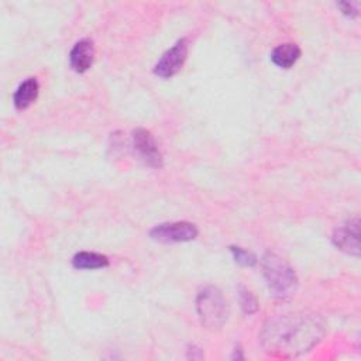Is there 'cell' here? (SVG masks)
<instances>
[{"mask_svg": "<svg viewBox=\"0 0 361 361\" xmlns=\"http://www.w3.org/2000/svg\"><path fill=\"white\" fill-rule=\"evenodd\" d=\"M324 333V323L317 314L295 312L268 319L259 340L268 354L289 358L310 351Z\"/></svg>", "mask_w": 361, "mask_h": 361, "instance_id": "obj_1", "label": "cell"}, {"mask_svg": "<svg viewBox=\"0 0 361 361\" xmlns=\"http://www.w3.org/2000/svg\"><path fill=\"white\" fill-rule=\"evenodd\" d=\"M261 267L268 289L275 298L288 299L295 295L298 276L293 268L283 258L274 252H267L262 257Z\"/></svg>", "mask_w": 361, "mask_h": 361, "instance_id": "obj_2", "label": "cell"}, {"mask_svg": "<svg viewBox=\"0 0 361 361\" xmlns=\"http://www.w3.org/2000/svg\"><path fill=\"white\" fill-rule=\"evenodd\" d=\"M196 310L206 329H220L227 320V302L223 293L214 286L203 288L196 298Z\"/></svg>", "mask_w": 361, "mask_h": 361, "instance_id": "obj_3", "label": "cell"}, {"mask_svg": "<svg viewBox=\"0 0 361 361\" xmlns=\"http://www.w3.org/2000/svg\"><path fill=\"white\" fill-rule=\"evenodd\" d=\"M199 234L197 227L189 221H172L155 226L149 235L159 243H183L195 240Z\"/></svg>", "mask_w": 361, "mask_h": 361, "instance_id": "obj_4", "label": "cell"}, {"mask_svg": "<svg viewBox=\"0 0 361 361\" xmlns=\"http://www.w3.org/2000/svg\"><path fill=\"white\" fill-rule=\"evenodd\" d=\"M186 56H188V41L186 38H182L176 41L166 52L162 54V56L159 58V61L154 68V73L164 79L172 78L182 69L186 61Z\"/></svg>", "mask_w": 361, "mask_h": 361, "instance_id": "obj_5", "label": "cell"}, {"mask_svg": "<svg viewBox=\"0 0 361 361\" xmlns=\"http://www.w3.org/2000/svg\"><path fill=\"white\" fill-rule=\"evenodd\" d=\"M133 145L138 157L152 168L162 166V155L155 144L152 134L145 128H135L133 131Z\"/></svg>", "mask_w": 361, "mask_h": 361, "instance_id": "obj_6", "label": "cell"}, {"mask_svg": "<svg viewBox=\"0 0 361 361\" xmlns=\"http://www.w3.org/2000/svg\"><path fill=\"white\" fill-rule=\"evenodd\" d=\"M358 224H360L358 219H354V220H348L345 224L336 228L333 234V243L338 250L353 255L360 254Z\"/></svg>", "mask_w": 361, "mask_h": 361, "instance_id": "obj_7", "label": "cell"}, {"mask_svg": "<svg viewBox=\"0 0 361 361\" xmlns=\"http://www.w3.org/2000/svg\"><path fill=\"white\" fill-rule=\"evenodd\" d=\"M93 58H94L93 41L89 38H83L73 45L69 54L71 68L78 73H83L92 66Z\"/></svg>", "mask_w": 361, "mask_h": 361, "instance_id": "obj_8", "label": "cell"}, {"mask_svg": "<svg viewBox=\"0 0 361 361\" xmlns=\"http://www.w3.org/2000/svg\"><path fill=\"white\" fill-rule=\"evenodd\" d=\"M38 92H39V85L35 78H28L24 82H21L13 96V103L16 109L17 110L28 109L37 100Z\"/></svg>", "mask_w": 361, "mask_h": 361, "instance_id": "obj_9", "label": "cell"}, {"mask_svg": "<svg viewBox=\"0 0 361 361\" xmlns=\"http://www.w3.org/2000/svg\"><path fill=\"white\" fill-rule=\"evenodd\" d=\"M299 58H300V48L292 42L278 45L276 48H274L271 54L272 62L282 69L292 68Z\"/></svg>", "mask_w": 361, "mask_h": 361, "instance_id": "obj_10", "label": "cell"}, {"mask_svg": "<svg viewBox=\"0 0 361 361\" xmlns=\"http://www.w3.org/2000/svg\"><path fill=\"white\" fill-rule=\"evenodd\" d=\"M72 265L76 269H99L109 267V258L97 252L80 251L73 255Z\"/></svg>", "mask_w": 361, "mask_h": 361, "instance_id": "obj_11", "label": "cell"}, {"mask_svg": "<svg viewBox=\"0 0 361 361\" xmlns=\"http://www.w3.org/2000/svg\"><path fill=\"white\" fill-rule=\"evenodd\" d=\"M231 250V254H233V258L235 262H238L240 265H244V267H252L255 265L257 262V257L248 251V250H244L241 247H230Z\"/></svg>", "mask_w": 361, "mask_h": 361, "instance_id": "obj_12", "label": "cell"}, {"mask_svg": "<svg viewBox=\"0 0 361 361\" xmlns=\"http://www.w3.org/2000/svg\"><path fill=\"white\" fill-rule=\"evenodd\" d=\"M240 303H241L243 310L248 314L255 313L258 310V303H257L255 298L251 295V292H248L245 289L240 290Z\"/></svg>", "mask_w": 361, "mask_h": 361, "instance_id": "obj_13", "label": "cell"}, {"mask_svg": "<svg viewBox=\"0 0 361 361\" xmlns=\"http://www.w3.org/2000/svg\"><path fill=\"white\" fill-rule=\"evenodd\" d=\"M337 7H340L341 13L348 17H355L358 14V3L341 1V3H337Z\"/></svg>", "mask_w": 361, "mask_h": 361, "instance_id": "obj_14", "label": "cell"}]
</instances>
